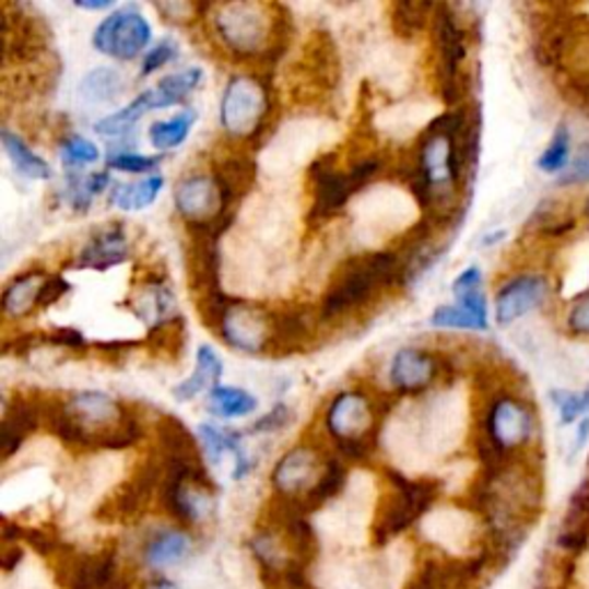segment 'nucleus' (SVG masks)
Wrapping results in <instances>:
<instances>
[{
	"label": "nucleus",
	"mask_w": 589,
	"mask_h": 589,
	"mask_svg": "<svg viewBox=\"0 0 589 589\" xmlns=\"http://www.w3.org/2000/svg\"><path fill=\"white\" fill-rule=\"evenodd\" d=\"M220 334L235 351L266 353L272 343V314L254 307L247 302H231L224 314Z\"/></svg>",
	"instance_id": "nucleus-11"
},
{
	"label": "nucleus",
	"mask_w": 589,
	"mask_h": 589,
	"mask_svg": "<svg viewBox=\"0 0 589 589\" xmlns=\"http://www.w3.org/2000/svg\"><path fill=\"white\" fill-rule=\"evenodd\" d=\"M193 122H196V111L187 108V111L178 114L176 118L152 122L148 129V141L152 148H157V150L178 148L187 141Z\"/></svg>",
	"instance_id": "nucleus-33"
},
{
	"label": "nucleus",
	"mask_w": 589,
	"mask_h": 589,
	"mask_svg": "<svg viewBox=\"0 0 589 589\" xmlns=\"http://www.w3.org/2000/svg\"><path fill=\"white\" fill-rule=\"evenodd\" d=\"M201 438H203V449L205 453L216 461V458H222L224 453H235L237 466L233 476L243 479L249 472V458L239 447V435L235 431L228 428H216L212 424H201Z\"/></svg>",
	"instance_id": "nucleus-28"
},
{
	"label": "nucleus",
	"mask_w": 589,
	"mask_h": 589,
	"mask_svg": "<svg viewBox=\"0 0 589 589\" xmlns=\"http://www.w3.org/2000/svg\"><path fill=\"white\" fill-rule=\"evenodd\" d=\"M401 283V258L394 251H368L347 258L332 276L320 304V318L334 320L351 314L374 297L382 286Z\"/></svg>",
	"instance_id": "nucleus-1"
},
{
	"label": "nucleus",
	"mask_w": 589,
	"mask_h": 589,
	"mask_svg": "<svg viewBox=\"0 0 589 589\" xmlns=\"http://www.w3.org/2000/svg\"><path fill=\"white\" fill-rule=\"evenodd\" d=\"M551 399L555 401L557 410H559V420L562 424H574L580 414L585 412V403H582V394H576V391L569 389H557L551 394Z\"/></svg>",
	"instance_id": "nucleus-45"
},
{
	"label": "nucleus",
	"mask_w": 589,
	"mask_h": 589,
	"mask_svg": "<svg viewBox=\"0 0 589 589\" xmlns=\"http://www.w3.org/2000/svg\"><path fill=\"white\" fill-rule=\"evenodd\" d=\"M557 545L566 553H582L589 545V479L576 486L562 520Z\"/></svg>",
	"instance_id": "nucleus-20"
},
{
	"label": "nucleus",
	"mask_w": 589,
	"mask_h": 589,
	"mask_svg": "<svg viewBox=\"0 0 589 589\" xmlns=\"http://www.w3.org/2000/svg\"><path fill=\"white\" fill-rule=\"evenodd\" d=\"M68 412L83 431L85 449H102L104 440L127 417L129 408L102 394V391H79L70 399Z\"/></svg>",
	"instance_id": "nucleus-9"
},
{
	"label": "nucleus",
	"mask_w": 589,
	"mask_h": 589,
	"mask_svg": "<svg viewBox=\"0 0 589 589\" xmlns=\"http://www.w3.org/2000/svg\"><path fill=\"white\" fill-rule=\"evenodd\" d=\"M258 408V401L245 389L237 387H214L210 391L208 399V410L214 414V417L222 420H237V417H247Z\"/></svg>",
	"instance_id": "nucleus-31"
},
{
	"label": "nucleus",
	"mask_w": 589,
	"mask_h": 589,
	"mask_svg": "<svg viewBox=\"0 0 589 589\" xmlns=\"http://www.w3.org/2000/svg\"><path fill=\"white\" fill-rule=\"evenodd\" d=\"M56 578L68 589H106L118 578L116 551L76 553L70 545H62L56 555Z\"/></svg>",
	"instance_id": "nucleus-10"
},
{
	"label": "nucleus",
	"mask_w": 589,
	"mask_h": 589,
	"mask_svg": "<svg viewBox=\"0 0 589 589\" xmlns=\"http://www.w3.org/2000/svg\"><path fill=\"white\" fill-rule=\"evenodd\" d=\"M180 56V49L176 45V39H164L160 42V45L155 49H150L145 56H143V64H141V76H150L155 74L157 70L166 68L168 62H173Z\"/></svg>",
	"instance_id": "nucleus-43"
},
{
	"label": "nucleus",
	"mask_w": 589,
	"mask_h": 589,
	"mask_svg": "<svg viewBox=\"0 0 589 589\" xmlns=\"http://www.w3.org/2000/svg\"><path fill=\"white\" fill-rule=\"evenodd\" d=\"M74 5L81 8V10L97 12V10H111L114 8V0H99V3H83V0H79V3H74Z\"/></svg>",
	"instance_id": "nucleus-55"
},
{
	"label": "nucleus",
	"mask_w": 589,
	"mask_h": 589,
	"mask_svg": "<svg viewBox=\"0 0 589 589\" xmlns=\"http://www.w3.org/2000/svg\"><path fill=\"white\" fill-rule=\"evenodd\" d=\"M122 89H125V81L120 72L108 70V68H97L83 76L79 93H81V99L85 102L104 104V102L116 99L122 93Z\"/></svg>",
	"instance_id": "nucleus-36"
},
{
	"label": "nucleus",
	"mask_w": 589,
	"mask_h": 589,
	"mask_svg": "<svg viewBox=\"0 0 589 589\" xmlns=\"http://www.w3.org/2000/svg\"><path fill=\"white\" fill-rule=\"evenodd\" d=\"M187 341L185 337V320L178 316L173 320H166L162 325L150 327V332L145 337V343L152 347L155 353H180L182 343Z\"/></svg>",
	"instance_id": "nucleus-39"
},
{
	"label": "nucleus",
	"mask_w": 589,
	"mask_h": 589,
	"mask_svg": "<svg viewBox=\"0 0 589 589\" xmlns=\"http://www.w3.org/2000/svg\"><path fill=\"white\" fill-rule=\"evenodd\" d=\"M162 187H164L162 176H150L141 182H129V185L118 182L111 187V203L120 208L122 212H141L157 201Z\"/></svg>",
	"instance_id": "nucleus-29"
},
{
	"label": "nucleus",
	"mask_w": 589,
	"mask_h": 589,
	"mask_svg": "<svg viewBox=\"0 0 589 589\" xmlns=\"http://www.w3.org/2000/svg\"><path fill=\"white\" fill-rule=\"evenodd\" d=\"M272 111L268 85L249 74L233 76L222 97L220 120L233 139H254Z\"/></svg>",
	"instance_id": "nucleus-4"
},
{
	"label": "nucleus",
	"mask_w": 589,
	"mask_h": 589,
	"mask_svg": "<svg viewBox=\"0 0 589 589\" xmlns=\"http://www.w3.org/2000/svg\"><path fill=\"white\" fill-rule=\"evenodd\" d=\"M435 5L431 3H394L391 5V31L401 39H414L424 33L433 19Z\"/></svg>",
	"instance_id": "nucleus-34"
},
{
	"label": "nucleus",
	"mask_w": 589,
	"mask_h": 589,
	"mask_svg": "<svg viewBox=\"0 0 589 589\" xmlns=\"http://www.w3.org/2000/svg\"><path fill=\"white\" fill-rule=\"evenodd\" d=\"M309 182L314 189V205L309 214L311 224L332 220L355 196L351 182H347V173L334 168V155H322L309 166Z\"/></svg>",
	"instance_id": "nucleus-13"
},
{
	"label": "nucleus",
	"mask_w": 589,
	"mask_h": 589,
	"mask_svg": "<svg viewBox=\"0 0 589 589\" xmlns=\"http://www.w3.org/2000/svg\"><path fill=\"white\" fill-rule=\"evenodd\" d=\"M311 322L309 316L302 309H283L272 314V347L279 351H293V347L302 345V341L309 337Z\"/></svg>",
	"instance_id": "nucleus-27"
},
{
	"label": "nucleus",
	"mask_w": 589,
	"mask_h": 589,
	"mask_svg": "<svg viewBox=\"0 0 589 589\" xmlns=\"http://www.w3.org/2000/svg\"><path fill=\"white\" fill-rule=\"evenodd\" d=\"M176 208L187 226L208 224L216 216L233 214L214 176H189L176 187Z\"/></svg>",
	"instance_id": "nucleus-15"
},
{
	"label": "nucleus",
	"mask_w": 589,
	"mask_h": 589,
	"mask_svg": "<svg viewBox=\"0 0 589 589\" xmlns=\"http://www.w3.org/2000/svg\"><path fill=\"white\" fill-rule=\"evenodd\" d=\"M385 474L389 484L394 486V493L387 495L378 509L374 526L376 545H385L389 539L408 530L414 520L431 509L440 493V484L435 479H417V482H412V479L397 470H387Z\"/></svg>",
	"instance_id": "nucleus-3"
},
{
	"label": "nucleus",
	"mask_w": 589,
	"mask_h": 589,
	"mask_svg": "<svg viewBox=\"0 0 589 589\" xmlns=\"http://www.w3.org/2000/svg\"><path fill=\"white\" fill-rule=\"evenodd\" d=\"M566 330L576 337H589V291L574 297L566 314Z\"/></svg>",
	"instance_id": "nucleus-44"
},
{
	"label": "nucleus",
	"mask_w": 589,
	"mask_h": 589,
	"mask_svg": "<svg viewBox=\"0 0 589 589\" xmlns=\"http://www.w3.org/2000/svg\"><path fill=\"white\" fill-rule=\"evenodd\" d=\"M569 160H572V134L566 125H559L549 148L541 152L537 166L543 173H564L569 168Z\"/></svg>",
	"instance_id": "nucleus-38"
},
{
	"label": "nucleus",
	"mask_w": 589,
	"mask_h": 589,
	"mask_svg": "<svg viewBox=\"0 0 589 589\" xmlns=\"http://www.w3.org/2000/svg\"><path fill=\"white\" fill-rule=\"evenodd\" d=\"M42 337H45V343L68 347V351H81V347H85L83 334L79 330H74V327H58V330H51Z\"/></svg>",
	"instance_id": "nucleus-51"
},
{
	"label": "nucleus",
	"mask_w": 589,
	"mask_h": 589,
	"mask_svg": "<svg viewBox=\"0 0 589 589\" xmlns=\"http://www.w3.org/2000/svg\"><path fill=\"white\" fill-rule=\"evenodd\" d=\"M443 360L422 347H403L391 360L389 366V382L401 394H420L426 391L435 380L440 378Z\"/></svg>",
	"instance_id": "nucleus-17"
},
{
	"label": "nucleus",
	"mask_w": 589,
	"mask_h": 589,
	"mask_svg": "<svg viewBox=\"0 0 589 589\" xmlns=\"http://www.w3.org/2000/svg\"><path fill=\"white\" fill-rule=\"evenodd\" d=\"M39 426L42 412L37 401L16 397L12 403L5 405L3 424H0V451H3L5 461L21 449L28 435L35 433Z\"/></svg>",
	"instance_id": "nucleus-18"
},
{
	"label": "nucleus",
	"mask_w": 589,
	"mask_h": 589,
	"mask_svg": "<svg viewBox=\"0 0 589 589\" xmlns=\"http://www.w3.org/2000/svg\"><path fill=\"white\" fill-rule=\"evenodd\" d=\"M549 279L541 274H520L507 281L495 297V320L497 325H511L518 318L543 307L549 299Z\"/></svg>",
	"instance_id": "nucleus-16"
},
{
	"label": "nucleus",
	"mask_w": 589,
	"mask_h": 589,
	"mask_svg": "<svg viewBox=\"0 0 589 589\" xmlns=\"http://www.w3.org/2000/svg\"><path fill=\"white\" fill-rule=\"evenodd\" d=\"M60 148H62L60 150L62 162L68 168H79V166H85V164H95L99 160L97 145L91 143L89 139H83V137L64 139Z\"/></svg>",
	"instance_id": "nucleus-41"
},
{
	"label": "nucleus",
	"mask_w": 589,
	"mask_h": 589,
	"mask_svg": "<svg viewBox=\"0 0 589 589\" xmlns=\"http://www.w3.org/2000/svg\"><path fill=\"white\" fill-rule=\"evenodd\" d=\"M49 274L45 272H26L16 276L3 293V311L8 318H21L28 316L33 309H37V299L42 283H45Z\"/></svg>",
	"instance_id": "nucleus-25"
},
{
	"label": "nucleus",
	"mask_w": 589,
	"mask_h": 589,
	"mask_svg": "<svg viewBox=\"0 0 589 589\" xmlns=\"http://www.w3.org/2000/svg\"><path fill=\"white\" fill-rule=\"evenodd\" d=\"M152 39V28L145 16L127 5L108 14L93 33V47L116 60H134L145 51Z\"/></svg>",
	"instance_id": "nucleus-6"
},
{
	"label": "nucleus",
	"mask_w": 589,
	"mask_h": 589,
	"mask_svg": "<svg viewBox=\"0 0 589 589\" xmlns=\"http://www.w3.org/2000/svg\"><path fill=\"white\" fill-rule=\"evenodd\" d=\"M256 176H258V168L254 160L245 155H233L224 160L214 170V180L216 185H220L224 203L228 208H235V203L239 199H245V196L254 189Z\"/></svg>",
	"instance_id": "nucleus-22"
},
{
	"label": "nucleus",
	"mask_w": 589,
	"mask_h": 589,
	"mask_svg": "<svg viewBox=\"0 0 589 589\" xmlns=\"http://www.w3.org/2000/svg\"><path fill=\"white\" fill-rule=\"evenodd\" d=\"M582 403H585V410H589V387L582 391Z\"/></svg>",
	"instance_id": "nucleus-56"
},
{
	"label": "nucleus",
	"mask_w": 589,
	"mask_h": 589,
	"mask_svg": "<svg viewBox=\"0 0 589 589\" xmlns=\"http://www.w3.org/2000/svg\"><path fill=\"white\" fill-rule=\"evenodd\" d=\"M157 440L162 447V456L168 461H182V463H203V456L199 443L191 435V431L173 414H164L157 422Z\"/></svg>",
	"instance_id": "nucleus-21"
},
{
	"label": "nucleus",
	"mask_w": 589,
	"mask_h": 589,
	"mask_svg": "<svg viewBox=\"0 0 589 589\" xmlns=\"http://www.w3.org/2000/svg\"><path fill=\"white\" fill-rule=\"evenodd\" d=\"M224 47L239 58H263L274 42V5L224 3L212 19Z\"/></svg>",
	"instance_id": "nucleus-2"
},
{
	"label": "nucleus",
	"mask_w": 589,
	"mask_h": 589,
	"mask_svg": "<svg viewBox=\"0 0 589 589\" xmlns=\"http://www.w3.org/2000/svg\"><path fill=\"white\" fill-rule=\"evenodd\" d=\"M327 461L322 463L320 453L309 447L299 445L291 449L286 456L272 470V486L281 497L302 499L316 484L325 470Z\"/></svg>",
	"instance_id": "nucleus-14"
},
{
	"label": "nucleus",
	"mask_w": 589,
	"mask_h": 589,
	"mask_svg": "<svg viewBox=\"0 0 589 589\" xmlns=\"http://www.w3.org/2000/svg\"><path fill=\"white\" fill-rule=\"evenodd\" d=\"M132 309L139 318L150 322V327L178 318L176 297H173L170 288H166V283L162 279L145 283L143 291L134 295Z\"/></svg>",
	"instance_id": "nucleus-24"
},
{
	"label": "nucleus",
	"mask_w": 589,
	"mask_h": 589,
	"mask_svg": "<svg viewBox=\"0 0 589 589\" xmlns=\"http://www.w3.org/2000/svg\"><path fill=\"white\" fill-rule=\"evenodd\" d=\"M378 170H380V160L378 157H364L362 162L353 164V168L347 170V182H351L353 193L362 191Z\"/></svg>",
	"instance_id": "nucleus-50"
},
{
	"label": "nucleus",
	"mask_w": 589,
	"mask_h": 589,
	"mask_svg": "<svg viewBox=\"0 0 589 589\" xmlns=\"http://www.w3.org/2000/svg\"><path fill=\"white\" fill-rule=\"evenodd\" d=\"M21 557H24V551H21L19 545L5 543V551H3V569H5V572H12L14 566L19 564Z\"/></svg>",
	"instance_id": "nucleus-53"
},
{
	"label": "nucleus",
	"mask_w": 589,
	"mask_h": 589,
	"mask_svg": "<svg viewBox=\"0 0 589 589\" xmlns=\"http://www.w3.org/2000/svg\"><path fill=\"white\" fill-rule=\"evenodd\" d=\"M148 111H155V106H152L150 91H143L132 104H127L125 108H120V111L97 120L95 122V132L102 134V137H122V134L129 132V129H134V125Z\"/></svg>",
	"instance_id": "nucleus-32"
},
{
	"label": "nucleus",
	"mask_w": 589,
	"mask_h": 589,
	"mask_svg": "<svg viewBox=\"0 0 589 589\" xmlns=\"http://www.w3.org/2000/svg\"><path fill=\"white\" fill-rule=\"evenodd\" d=\"M433 45L438 56V83L445 104L453 106L463 97L461 64L468 54L466 31L449 5H435L433 10Z\"/></svg>",
	"instance_id": "nucleus-5"
},
{
	"label": "nucleus",
	"mask_w": 589,
	"mask_h": 589,
	"mask_svg": "<svg viewBox=\"0 0 589 589\" xmlns=\"http://www.w3.org/2000/svg\"><path fill=\"white\" fill-rule=\"evenodd\" d=\"M582 216H585V220L589 222V199L585 201V208H582Z\"/></svg>",
	"instance_id": "nucleus-57"
},
{
	"label": "nucleus",
	"mask_w": 589,
	"mask_h": 589,
	"mask_svg": "<svg viewBox=\"0 0 589 589\" xmlns=\"http://www.w3.org/2000/svg\"><path fill=\"white\" fill-rule=\"evenodd\" d=\"M157 12H162L166 19L170 21H187V16H199L201 12H205V5H189V3H166V5H155Z\"/></svg>",
	"instance_id": "nucleus-52"
},
{
	"label": "nucleus",
	"mask_w": 589,
	"mask_h": 589,
	"mask_svg": "<svg viewBox=\"0 0 589 589\" xmlns=\"http://www.w3.org/2000/svg\"><path fill=\"white\" fill-rule=\"evenodd\" d=\"M291 420H293L291 408L286 403H276L270 412H266L263 417L251 426V433H274V431L286 428Z\"/></svg>",
	"instance_id": "nucleus-48"
},
{
	"label": "nucleus",
	"mask_w": 589,
	"mask_h": 589,
	"mask_svg": "<svg viewBox=\"0 0 589 589\" xmlns=\"http://www.w3.org/2000/svg\"><path fill=\"white\" fill-rule=\"evenodd\" d=\"M587 182H589V143L578 150V155L574 157L569 168L559 176V185H566V187L587 185Z\"/></svg>",
	"instance_id": "nucleus-49"
},
{
	"label": "nucleus",
	"mask_w": 589,
	"mask_h": 589,
	"mask_svg": "<svg viewBox=\"0 0 589 589\" xmlns=\"http://www.w3.org/2000/svg\"><path fill=\"white\" fill-rule=\"evenodd\" d=\"M0 141H3L5 155L10 157V162L14 164V168L21 173V176H26L31 180H49L51 178V166L42 160L37 152H33L24 139L14 134L12 129L5 127L3 132H0Z\"/></svg>",
	"instance_id": "nucleus-26"
},
{
	"label": "nucleus",
	"mask_w": 589,
	"mask_h": 589,
	"mask_svg": "<svg viewBox=\"0 0 589 589\" xmlns=\"http://www.w3.org/2000/svg\"><path fill=\"white\" fill-rule=\"evenodd\" d=\"M405 589H445L443 582V559H426L420 574L414 576Z\"/></svg>",
	"instance_id": "nucleus-47"
},
{
	"label": "nucleus",
	"mask_w": 589,
	"mask_h": 589,
	"mask_svg": "<svg viewBox=\"0 0 589 589\" xmlns=\"http://www.w3.org/2000/svg\"><path fill=\"white\" fill-rule=\"evenodd\" d=\"M431 322L433 327H440V330H474V332L488 330V318L472 314L470 309L461 307V304H449V307L435 309Z\"/></svg>",
	"instance_id": "nucleus-37"
},
{
	"label": "nucleus",
	"mask_w": 589,
	"mask_h": 589,
	"mask_svg": "<svg viewBox=\"0 0 589 589\" xmlns=\"http://www.w3.org/2000/svg\"><path fill=\"white\" fill-rule=\"evenodd\" d=\"M162 479H164L162 456L148 458V461H143L125 484H120L102 502L95 516L104 522L137 518L148 507L152 493L157 491V486H162Z\"/></svg>",
	"instance_id": "nucleus-8"
},
{
	"label": "nucleus",
	"mask_w": 589,
	"mask_h": 589,
	"mask_svg": "<svg viewBox=\"0 0 589 589\" xmlns=\"http://www.w3.org/2000/svg\"><path fill=\"white\" fill-rule=\"evenodd\" d=\"M160 157H145V155H137V152H108V168L111 170H122V173H148L152 168L160 166Z\"/></svg>",
	"instance_id": "nucleus-42"
},
{
	"label": "nucleus",
	"mask_w": 589,
	"mask_h": 589,
	"mask_svg": "<svg viewBox=\"0 0 589 589\" xmlns=\"http://www.w3.org/2000/svg\"><path fill=\"white\" fill-rule=\"evenodd\" d=\"M191 551V539L185 532H160L157 537H152L145 545V559L152 566H166L187 557Z\"/></svg>",
	"instance_id": "nucleus-35"
},
{
	"label": "nucleus",
	"mask_w": 589,
	"mask_h": 589,
	"mask_svg": "<svg viewBox=\"0 0 589 589\" xmlns=\"http://www.w3.org/2000/svg\"><path fill=\"white\" fill-rule=\"evenodd\" d=\"M127 256H129V249H127L125 228L116 224V226H108L95 233L89 239V245L81 249L74 268L76 270H108V268L125 263Z\"/></svg>",
	"instance_id": "nucleus-19"
},
{
	"label": "nucleus",
	"mask_w": 589,
	"mask_h": 589,
	"mask_svg": "<svg viewBox=\"0 0 589 589\" xmlns=\"http://www.w3.org/2000/svg\"><path fill=\"white\" fill-rule=\"evenodd\" d=\"M537 420L528 403L514 397H497L486 412L484 438L502 453L509 456L534 438Z\"/></svg>",
	"instance_id": "nucleus-7"
},
{
	"label": "nucleus",
	"mask_w": 589,
	"mask_h": 589,
	"mask_svg": "<svg viewBox=\"0 0 589 589\" xmlns=\"http://www.w3.org/2000/svg\"><path fill=\"white\" fill-rule=\"evenodd\" d=\"M224 374V364L212 351V345H201L199 353H196V368L193 374L173 389V397L178 401H191L199 394H203L205 389L220 387V378Z\"/></svg>",
	"instance_id": "nucleus-23"
},
{
	"label": "nucleus",
	"mask_w": 589,
	"mask_h": 589,
	"mask_svg": "<svg viewBox=\"0 0 589 589\" xmlns=\"http://www.w3.org/2000/svg\"><path fill=\"white\" fill-rule=\"evenodd\" d=\"M587 438H589V417H587V420H582V422H580V426H578V433H576V443H574V453H576L578 449H582V447H585Z\"/></svg>",
	"instance_id": "nucleus-54"
},
{
	"label": "nucleus",
	"mask_w": 589,
	"mask_h": 589,
	"mask_svg": "<svg viewBox=\"0 0 589 589\" xmlns=\"http://www.w3.org/2000/svg\"><path fill=\"white\" fill-rule=\"evenodd\" d=\"M327 431L332 433L334 445L341 443H355L364 438H376L378 424L370 401L362 394V391H343L339 394L325 417Z\"/></svg>",
	"instance_id": "nucleus-12"
},
{
	"label": "nucleus",
	"mask_w": 589,
	"mask_h": 589,
	"mask_svg": "<svg viewBox=\"0 0 589 589\" xmlns=\"http://www.w3.org/2000/svg\"><path fill=\"white\" fill-rule=\"evenodd\" d=\"M345 468L341 461H337V458H330V461H327L320 479H318V484L304 495L299 502V507L304 509V514H311L316 509H320L322 505H327V502L334 499L343 486H345Z\"/></svg>",
	"instance_id": "nucleus-30"
},
{
	"label": "nucleus",
	"mask_w": 589,
	"mask_h": 589,
	"mask_svg": "<svg viewBox=\"0 0 589 589\" xmlns=\"http://www.w3.org/2000/svg\"><path fill=\"white\" fill-rule=\"evenodd\" d=\"M201 81H203V72L199 68H189L185 72L164 76L155 89L170 102V106H178L185 102L187 95H191L196 89H199Z\"/></svg>",
	"instance_id": "nucleus-40"
},
{
	"label": "nucleus",
	"mask_w": 589,
	"mask_h": 589,
	"mask_svg": "<svg viewBox=\"0 0 589 589\" xmlns=\"http://www.w3.org/2000/svg\"><path fill=\"white\" fill-rule=\"evenodd\" d=\"M72 291L70 281L60 276V274H49L45 279V283H42V291H39V299H37V309L45 311L49 307H54L56 302L62 299V295H68Z\"/></svg>",
	"instance_id": "nucleus-46"
}]
</instances>
